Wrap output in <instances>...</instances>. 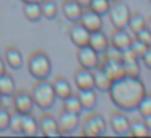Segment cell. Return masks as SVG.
Masks as SVG:
<instances>
[{
  "label": "cell",
  "instance_id": "6da1fadb",
  "mask_svg": "<svg viewBox=\"0 0 151 138\" xmlns=\"http://www.w3.org/2000/svg\"><path fill=\"white\" fill-rule=\"evenodd\" d=\"M107 93L112 102L117 106V109L124 112H132L137 109L140 99L146 93V88L140 80V76L122 75L111 81Z\"/></svg>",
  "mask_w": 151,
  "mask_h": 138
},
{
  "label": "cell",
  "instance_id": "7a4b0ae2",
  "mask_svg": "<svg viewBox=\"0 0 151 138\" xmlns=\"http://www.w3.org/2000/svg\"><path fill=\"white\" fill-rule=\"evenodd\" d=\"M31 98L33 102L41 111H49L55 104V93H54L52 83L49 80H36L31 89Z\"/></svg>",
  "mask_w": 151,
  "mask_h": 138
},
{
  "label": "cell",
  "instance_id": "3957f363",
  "mask_svg": "<svg viewBox=\"0 0 151 138\" xmlns=\"http://www.w3.org/2000/svg\"><path fill=\"white\" fill-rule=\"evenodd\" d=\"M28 72L36 80H46L52 73V63L46 52L34 50L28 59Z\"/></svg>",
  "mask_w": 151,
  "mask_h": 138
},
{
  "label": "cell",
  "instance_id": "277c9868",
  "mask_svg": "<svg viewBox=\"0 0 151 138\" xmlns=\"http://www.w3.org/2000/svg\"><path fill=\"white\" fill-rule=\"evenodd\" d=\"M130 8L124 0H111L109 4V20H111L112 26L117 29H127L128 26V18H130Z\"/></svg>",
  "mask_w": 151,
  "mask_h": 138
},
{
  "label": "cell",
  "instance_id": "5b68a950",
  "mask_svg": "<svg viewBox=\"0 0 151 138\" xmlns=\"http://www.w3.org/2000/svg\"><path fill=\"white\" fill-rule=\"evenodd\" d=\"M106 128H107L106 119L102 117L101 114H98V112H91V114L83 120L81 133L85 135V137H99V135L106 133Z\"/></svg>",
  "mask_w": 151,
  "mask_h": 138
},
{
  "label": "cell",
  "instance_id": "8992f818",
  "mask_svg": "<svg viewBox=\"0 0 151 138\" xmlns=\"http://www.w3.org/2000/svg\"><path fill=\"white\" fill-rule=\"evenodd\" d=\"M57 125H59L60 135L73 133L80 127V114H75V112L62 109V112L59 114V119H57Z\"/></svg>",
  "mask_w": 151,
  "mask_h": 138
},
{
  "label": "cell",
  "instance_id": "52a82bcc",
  "mask_svg": "<svg viewBox=\"0 0 151 138\" xmlns=\"http://www.w3.org/2000/svg\"><path fill=\"white\" fill-rule=\"evenodd\" d=\"M76 59H78L80 67H85V68H89V70H93L94 67L99 65V54L91 46H88V44L78 47Z\"/></svg>",
  "mask_w": 151,
  "mask_h": 138
},
{
  "label": "cell",
  "instance_id": "ba28073f",
  "mask_svg": "<svg viewBox=\"0 0 151 138\" xmlns=\"http://www.w3.org/2000/svg\"><path fill=\"white\" fill-rule=\"evenodd\" d=\"M12 102H13V109L21 114H29L33 112V98H31V93L26 89H15V93L12 94Z\"/></svg>",
  "mask_w": 151,
  "mask_h": 138
},
{
  "label": "cell",
  "instance_id": "9c48e42d",
  "mask_svg": "<svg viewBox=\"0 0 151 138\" xmlns=\"http://www.w3.org/2000/svg\"><path fill=\"white\" fill-rule=\"evenodd\" d=\"M109 125L115 135H128L130 132V119L124 114V111L117 109L109 117Z\"/></svg>",
  "mask_w": 151,
  "mask_h": 138
},
{
  "label": "cell",
  "instance_id": "30bf717a",
  "mask_svg": "<svg viewBox=\"0 0 151 138\" xmlns=\"http://www.w3.org/2000/svg\"><path fill=\"white\" fill-rule=\"evenodd\" d=\"M78 21L89 31V33H91V31L102 29V17H101V15H98L96 12H93L89 7L83 8L81 17H80Z\"/></svg>",
  "mask_w": 151,
  "mask_h": 138
},
{
  "label": "cell",
  "instance_id": "8fae6325",
  "mask_svg": "<svg viewBox=\"0 0 151 138\" xmlns=\"http://www.w3.org/2000/svg\"><path fill=\"white\" fill-rule=\"evenodd\" d=\"M37 125H39V133H42L44 137H57V135H60L57 119L54 115L47 114V112L41 115Z\"/></svg>",
  "mask_w": 151,
  "mask_h": 138
},
{
  "label": "cell",
  "instance_id": "7c38bea8",
  "mask_svg": "<svg viewBox=\"0 0 151 138\" xmlns=\"http://www.w3.org/2000/svg\"><path fill=\"white\" fill-rule=\"evenodd\" d=\"M68 36H70V39H72V42L75 44L76 47H80V46L88 44L89 31L86 29L80 21H73L72 26H70V29H68Z\"/></svg>",
  "mask_w": 151,
  "mask_h": 138
},
{
  "label": "cell",
  "instance_id": "4fadbf2b",
  "mask_svg": "<svg viewBox=\"0 0 151 138\" xmlns=\"http://www.w3.org/2000/svg\"><path fill=\"white\" fill-rule=\"evenodd\" d=\"M73 80H75V85L78 86V89H93L94 88V78H93V72L89 68L78 67L75 70Z\"/></svg>",
  "mask_w": 151,
  "mask_h": 138
},
{
  "label": "cell",
  "instance_id": "5bb4252c",
  "mask_svg": "<svg viewBox=\"0 0 151 138\" xmlns=\"http://www.w3.org/2000/svg\"><path fill=\"white\" fill-rule=\"evenodd\" d=\"M91 72H93V78H94V88L99 89V91H102V93H107L112 80H111V76L107 75V72L104 70V67L99 63V65L94 67Z\"/></svg>",
  "mask_w": 151,
  "mask_h": 138
},
{
  "label": "cell",
  "instance_id": "9a60e30c",
  "mask_svg": "<svg viewBox=\"0 0 151 138\" xmlns=\"http://www.w3.org/2000/svg\"><path fill=\"white\" fill-rule=\"evenodd\" d=\"M109 44H111V42H109V37H107V34L102 33V29L91 31V33H89L88 46H91L98 54H102V52H104L106 47H107Z\"/></svg>",
  "mask_w": 151,
  "mask_h": 138
},
{
  "label": "cell",
  "instance_id": "2e32d148",
  "mask_svg": "<svg viewBox=\"0 0 151 138\" xmlns=\"http://www.w3.org/2000/svg\"><path fill=\"white\" fill-rule=\"evenodd\" d=\"M132 39H133V37H132V34H128L127 29H117V28H114L109 42H111L112 46H115L117 49L124 50V49H127V47H130Z\"/></svg>",
  "mask_w": 151,
  "mask_h": 138
},
{
  "label": "cell",
  "instance_id": "e0dca14e",
  "mask_svg": "<svg viewBox=\"0 0 151 138\" xmlns=\"http://www.w3.org/2000/svg\"><path fill=\"white\" fill-rule=\"evenodd\" d=\"M62 12L68 21H78L81 17L83 7L76 2V0H62Z\"/></svg>",
  "mask_w": 151,
  "mask_h": 138
},
{
  "label": "cell",
  "instance_id": "ac0fdd59",
  "mask_svg": "<svg viewBox=\"0 0 151 138\" xmlns=\"http://www.w3.org/2000/svg\"><path fill=\"white\" fill-rule=\"evenodd\" d=\"M78 99L80 104H81V109L85 111H94L96 104H98V96H96L94 88L93 89H78Z\"/></svg>",
  "mask_w": 151,
  "mask_h": 138
},
{
  "label": "cell",
  "instance_id": "d6986e66",
  "mask_svg": "<svg viewBox=\"0 0 151 138\" xmlns=\"http://www.w3.org/2000/svg\"><path fill=\"white\" fill-rule=\"evenodd\" d=\"M5 63L13 70H18L23 67V55L15 46H8L5 49Z\"/></svg>",
  "mask_w": 151,
  "mask_h": 138
},
{
  "label": "cell",
  "instance_id": "ffe728a7",
  "mask_svg": "<svg viewBox=\"0 0 151 138\" xmlns=\"http://www.w3.org/2000/svg\"><path fill=\"white\" fill-rule=\"evenodd\" d=\"M21 133L26 135V137H34V135L39 133V125L37 120L34 119V115L31 114H23L21 117Z\"/></svg>",
  "mask_w": 151,
  "mask_h": 138
},
{
  "label": "cell",
  "instance_id": "44dd1931",
  "mask_svg": "<svg viewBox=\"0 0 151 138\" xmlns=\"http://www.w3.org/2000/svg\"><path fill=\"white\" fill-rule=\"evenodd\" d=\"M23 13L24 17L29 21H39L42 17V12H41V2L37 0H29V2H23Z\"/></svg>",
  "mask_w": 151,
  "mask_h": 138
},
{
  "label": "cell",
  "instance_id": "7402d4cb",
  "mask_svg": "<svg viewBox=\"0 0 151 138\" xmlns=\"http://www.w3.org/2000/svg\"><path fill=\"white\" fill-rule=\"evenodd\" d=\"M52 88L54 93H55V98L59 99H65L67 96L72 94V85L68 83V80L63 78V76H57L55 80L52 81Z\"/></svg>",
  "mask_w": 151,
  "mask_h": 138
},
{
  "label": "cell",
  "instance_id": "603a6c76",
  "mask_svg": "<svg viewBox=\"0 0 151 138\" xmlns=\"http://www.w3.org/2000/svg\"><path fill=\"white\" fill-rule=\"evenodd\" d=\"M101 65L104 67V70L107 72V75L111 76V80H115V78L124 75L122 60H104V63H101Z\"/></svg>",
  "mask_w": 151,
  "mask_h": 138
},
{
  "label": "cell",
  "instance_id": "cb8c5ba5",
  "mask_svg": "<svg viewBox=\"0 0 151 138\" xmlns=\"http://www.w3.org/2000/svg\"><path fill=\"white\" fill-rule=\"evenodd\" d=\"M15 89H17V86H15L12 75L4 72L0 75V93H2V96H12L15 93Z\"/></svg>",
  "mask_w": 151,
  "mask_h": 138
},
{
  "label": "cell",
  "instance_id": "d4e9b609",
  "mask_svg": "<svg viewBox=\"0 0 151 138\" xmlns=\"http://www.w3.org/2000/svg\"><path fill=\"white\" fill-rule=\"evenodd\" d=\"M41 12H42V17H46L47 20H55L59 13L55 0H41Z\"/></svg>",
  "mask_w": 151,
  "mask_h": 138
},
{
  "label": "cell",
  "instance_id": "484cf974",
  "mask_svg": "<svg viewBox=\"0 0 151 138\" xmlns=\"http://www.w3.org/2000/svg\"><path fill=\"white\" fill-rule=\"evenodd\" d=\"M146 26V18L143 17L141 13H138V12H133V13H130V18H128V26L133 33H137V31H140L141 28Z\"/></svg>",
  "mask_w": 151,
  "mask_h": 138
},
{
  "label": "cell",
  "instance_id": "4316f807",
  "mask_svg": "<svg viewBox=\"0 0 151 138\" xmlns=\"http://www.w3.org/2000/svg\"><path fill=\"white\" fill-rule=\"evenodd\" d=\"M128 133L133 137H146V135H150V132L141 119H133V120H130V132Z\"/></svg>",
  "mask_w": 151,
  "mask_h": 138
},
{
  "label": "cell",
  "instance_id": "83f0119b",
  "mask_svg": "<svg viewBox=\"0 0 151 138\" xmlns=\"http://www.w3.org/2000/svg\"><path fill=\"white\" fill-rule=\"evenodd\" d=\"M63 101V109L65 111H70V112H75V114H80L81 112V104H80V99L76 94H70L67 96L65 99H62Z\"/></svg>",
  "mask_w": 151,
  "mask_h": 138
},
{
  "label": "cell",
  "instance_id": "f1b7e54d",
  "mask_svg": "<svg viewBox=\"0 0 151 138\" xmlns=\"http://www.w3.org/2000/svg\"><path fill=\"white\" fill-rule=\"evenodd\" d=\"M122 67H124V75L140 76V63H138V59L122 60Z\"/></svg>",
  "mask_w": 151,
  "mask_h": 138
},
{
  "label": "cell",
  "instance_id": "f546056e",
  "mask_svg": "<svg viewBox=\"0 0 151 138\" xmlns=\"http://www.w3.org/2000/svg\"><path fill=\"white\" fill-rule=\"evenodd\" d=\"M21 117L23 114L13 109V112L10 114V122H8V130H12V133H21Z\"/></svg>",
  "mask_w": 151,
  "mask_h": 138
},
{
  "label": "cell",
  "instance_id": "4dcf8cb0",
  "mask_svg": "<svg viewBox=\"0 0 151 138\" xmlns=\"http://www.w3.org/2000/svg\"><path fill=\"white\" fill-rule=\"evenodd\" d=\"M109 4L111 0H89V5L88 7L91 8L93 12H96L98 15H107V10H109Z\"/></svg>",
  "mask_w": 151,
  "mask_h": 138
},
{
  "label": "cell",
  "instance_id": "1f68e13d",
  "mask_svg": "<svg viewBox=\"0 0 151 138\" xmlns=\"http://www.w3.org/2000/svg\"><path fill=\"white\" fill-rule=\"evenodd\" d=\"M137 109L140 111L141 117H145V115H151V94L145 93L143 98L140 99V102H138Z\"/></svg>",
  "mask_w": 151,
  "mask_h": 138
},
{
  "label": "cell",
  "instance_id": "d6a6232c",
  "mask_svg": "<svg viewBox=\"0 0 151 138\" xmlns=\"http://www.w3.org/2000/svg\"><path fill=\"white\" fill-rule=\"evenodd\" d=\"M102 54H104V60H122V50L112 44H109Z\"/></svg>",
  "mask_w": 151,
  "mask_h": 138
},
{
  "label": "cell",
  "instance_id": "836d02e7",
  "mask_svg": "<svg viewBox=\"0 0 151 138\" xmlns=\"http://www.w3.org/2000/svg\"><path fill=\"white\" fill-rule=\"evenodd\" d=\"M8 122H10V111L0 106V132L8 130Z\"/></svg>",
  "mask_w": 151,
  "mask_h": 138
},
{
  "label": "cell",
  "instance_id": "e575fe53",
  "mask_svg": "<svg viewBox=\"0 0 151 138\" xmlns=\"http://www.w3.org/2000/svg\"><path fill=\"white\" fill-rule=\"evenodd\" d=\"M133 34H135V39L141 41V42L146 44V46H151V33L148 31L146 26L141 28L140 31H137V33H133Z\"/></svg>",
  "mask_w": 151,
  "mask_h": 138
},
{
  "label": "cell",
  "instance_id": "d590c367",
  "mask_svg": "<svg viewBox=\"0 0 151 138\" xmlns=\"http://www.w3.org/2000/svg\"><path fill=\"white\" fill-rule=\"evenodd\" d=\"M130 47H132V50H133V52L138 55V59H140L141 54H143L145 50H146V47H148V46H146V44H143L141 41H138V39H135V37H133V39H132Z\"/></svg>",
  "mask_w": 151,
  "mask_h": 138
},
{
  "label": "cell",
  "instance_id": "8d00e7d4",
  "mask_svg": "<svg viewBox=\"0 0 151 138\" xmlns=\"http://www.w3.org/2000/svg\"><path fill=\"white\" fill-rule=\"evenodd\" d=\"M140 59L143 60V63L146 65V68H150V70H151V46H148V47H146V50H145V52L141 54Z\"/></svg>",
  "mask_w": 151,
  "mask_h": 138
},
{
  "label": "cell",
  "instance_id": "74e56055",
  "mask_svg": "<svg viewBox=\"0 0 151 138\" xmlns=\"http://www.w3.org/2000/svg\"><path fill=\"white\" fill-rule=\"evenodd\" d=\"M143 122H145V125H146L148 132L151 133V115H145V117H143Z\"/></svg>",
  "mask_w": 151,
  "mask_h": 138
},
{
  "label": "cell",
  "instance_id": "f35d334b",
  "mask_svg": "<svg viewBox=\"0 0 151 138\" xmlns=\"http://www.w3.org/2000/svg\"><path fill=\"white\" fill-rule=\"evenodd\" d=\"M4 72H7V70H5V60H4V57L0 55V75Z\"/></svg>",
  "mask_w": 151,
  "mask_h": 138
},
{
  "label": "cell",
  "instance_id": "ab89813d",
  "mask_svg": "<svg viewBox=\"0 0 151 138\" xmlns=\"http://www.w3.org/2000/svg\"><path fill=\"white\" fill-rule=\"evenodd\" d=\"M76 2H78V4L81 5L83 8H86V7L89 5V0H76Z\"/></svg>",
  "mask_w": 151,
  "mask_h": 138
},
{
  "label": "cell",
  "instance_id": "60d3db41",
  "mask_svg": "<svg viewBox=\"0 0 151 138\" xmlns=\"http://www.w3.org/2000/svg\"><path fill=\"white\" fill-rule=\"evenodd\" d=\"M146 28H148V31H150V33H151V17L148 18V20H146Z\"/></svg>",
  "mask_w": 151,
  "mask_h": 138
},
{
  "label": "cell",
  "instance_id": "b9f144b4",
  "mask_svg": "<svg viewBox=\"0 0 151 138\" xmlns=\"http://www.w3.org/2000/svg\"><path fill=\"white\" fill-rule=\"evenodd\" d=\"M2 99H4V96H2V93H0V106H2Z\"/></svg>",
  "mask_w": 151,
  "mask_h": 138
},
{
  "label": "cell",
  "instance_id": "7bdbcfd3",
  "mask_svg": "<svg viewBox=\"0 0 151 138\" xmlns=\"http://www.w3.org/2000/svg\"><path fill=\"white\" fill-rule=\"evenodd\" d=\"M21 2H29V0H21ZM37 2H41V0H37Z\"/></svg>",
  "mask_w": 151,
  "mask_h": 138
}]
</instances>
